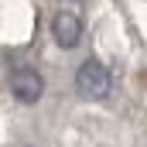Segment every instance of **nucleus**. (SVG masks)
<instances>
[{
	"label": "nucleus",
	"instance_id": "7ed1b4c3",
	"mask_svg": "<svg viewBox=\"0 0 147 147\" xmlns=\"http://www.w3.org/2000/svg\"><path fill=\"white\" fill-rule=\"evenodd\" d=\"M10 92L21 99V103H38L41 99V92H45V82H41V75L34 69H28V65H21V69H14L10 72Z\"/></svg>",
	"mask_w": 147,
	"mask_h": 147
},
{
	"label": "nucleus",
	"instance_id": "f257e3e1",
	"mask_svg": "<svg viewBox=\"0 0 147 147\" xmlns=\"http://www.w3.org/2000/svg\"><path fill=\"white\" fill-rule=\"evenodd\" d=\"M75 89H79L86 99H103V96L110 92V72H106V65L96 62V58L82 62L79 72H75Z\"/></svg>",
	"mask_w": 147,
	"mask_h": 147
},
{
	"label": "nucleus",
	"instance_id": "20e7f679",
	"mask_svg": "<svg viewBox=\"0 0 147 147\" xmlns=\"http://www.w3.org/2000/svg\"><path fill=\"white\" fill-rule=\"evenodd\" d=\"M65 3H72V7H79V3H82V0H65Z\"/></svg>",
	"mask_w": 147,
	"mask_h": 147
},
{
	"label": "nucleus",
	"instance_id": "f03ea898",
	"mask_svg": "<svg viewBox=\"0 0 147 147\" xmlns=\"http://www.w3.org/2000/svg\"><path fill=\"white\" fill-rule=\"evenodd\" d=\"M51 38L62 45V48H75L79 38H82V17L75 14V7H62L51 21Z\"/></svg>",
	"mask_w": 147,
	"mask_h": 147
}]
</instances>
